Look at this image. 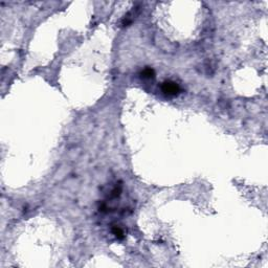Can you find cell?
I'll use <instances>...</instances> for the list:
<instances>
[{
    "label": "cell",
    "mask_w": 268,
    "mask_h": 268,
    "mask_svg": "<svg viewBox=\"0 0 268 268\" xmlns=\"http://www.w3.org/2000/svg\"><path fill=\"white\" fill-rule=\"evenodd\" d=\"M154 70L151 69V68H145L144 70L141 72V78L144 79H151V78H154Z\"/></svg>",
    "instance_id": "3"
},
{
    "label": "cell",
    "mask_w": 268,
    "mask_h": 268,
    "mask_svg": "<svg viewBox=\"0 0 268 268\" xmlns=\"http://www.w3.org/2000/svg\"><path fill=\"white\" fill-rule=\"evenodd\" d=\"M112 233H113V235H114L115 237L117 238V239H124L125 233H124L123 228L120 227V226L115 225L114 227H112Z\"/></svg>",
    "instance_id": "2"
},
{
    "label": "cell",
    "mask_w": 268,
    "mask_h": 268,
    "mask_svg": "<svg viewBox=\"0 0 268 268\" xmlns=\"http://www.w3.org/2000/svg\"><path fill=\"white\" fill-rule=\"evenodd\" d=\"M161 90L163 93H166V95H170V97H175V95L179 94L180 92V87L177 83H175L173 81H166L162 83L161 85Z\"/></svg>",
    "instance_id": "1"
}]
</instances>
